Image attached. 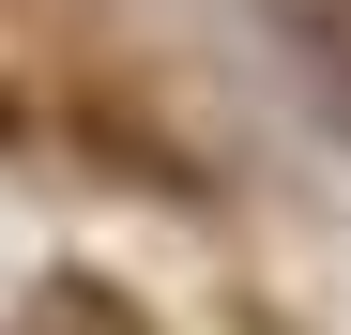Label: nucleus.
Returning a JSON list of instances; mask_svg holds the SVG:
<instances>
[{"label":"nucleus","instance_id":"nucleus-1","mask_svg":"<svg viewBox=\"0 0 351 335\" xmlns=\"http://www.w3.org/2000/svg\"><path fill=\"white\" fill-rule=\"evenodd\" d=\"M16 335H153V320H138L123 274H46V290L16 305Z\"/></svg>","mask_w":351,"mask_h":335},{"label":"nucleus","instance_id":"nucleus-2","mask_svg":"<svg viewBox=\"0 0 351 335\" xmlns=\"http://www.w3.org/2000/svg\"><path fill=\"white\" fill-rule=\"evenodd\" d=\"M0 152H16V92H0Z\"/></svg>","mask_w":351,"mask_h":335},{"label":"nucleus","instance_id":"nucleus-3","mask_svg":"<svg viewBox=\"0 0 351 335\" xmlns=\"http://www.w3.org/2000/svg\"><path fill=\"white\" fill-rule=\"evenodd\" d=\"M336 16H351V0H336Z\"/></svg>","mask_w":351,"mask_h":335}]
</instances>
